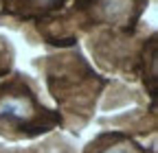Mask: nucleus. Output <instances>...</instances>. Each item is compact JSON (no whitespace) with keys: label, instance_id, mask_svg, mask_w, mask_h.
<instances>
[{"label":"nucleus","instance_id":"obj_1","mask_svg":"<svg viewBox=\"0 0 158 153\" xmlns=\"http://www.w3.org/2000/svg\"><path fill=\"white\" fill-rule=\"evenodd\" d=\"M62 125V114L48 107L33 76L13 72L0 79V136L31 140Z\"/></svg>","mask_w":158,"mask_h":153},{"label":"nucleus","instance_id":"obj_4","mask_svg":"<svg viewBox=\"0 0 158 153\" xmlns=\"http://www.w3.org/2000/svg\"><path fill=\"white\" fill-rule=\"evenodd\" d=\"M0 153H24V151H20V149H9V147H2V144H0Z\"/></svg>","mask_w":158,"mask_h":153},{"label":"nucleus","instance_id":"obj_3","mask_svg":"<svg viewBox=\"0 0 158 153\" xmlns=\"http://www.w3.org/2000/svg\"><path fill=\"white\" fill-rule=\"evenodd\" d=\"M11 66H13V48H11L9 40H5L0 35V79L9 74Z\"/></svg>","mask_w":158,"mask_h":153},{"label":"nucleus","instance_id":"obj_2","mask_svg":"<svg viewBox=\"0 0 158 153\" xmlns=\"http://www.w3.org/2000/svg\"><path fill=\"white\" fill-rule=\"evenodd\" d=\"M81 153H156L154 149H147L138 144L130 133L123 131H103L94 136Z\"/></svg>","mask_w":158,"mask_h":153},{"label":"nucleus","instance_id":"obj_5","mask_svg":"<svg viewBox=\"0 0 158 153\" xmlns=\"http://www.w3.org/2000/svg\"><path fill=\"white\" fill-rule=\"evenodd\" d=\"M33 5H51V2H55V0H31Z\"/></svg>","mask_w":158,"mask_h":153}]
</instances>
